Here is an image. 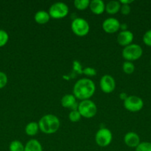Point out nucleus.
Masks as SVG:
<instances>
[{
  "instance_id": "ddd939ff",
  "label": "nucleus",
  "mask_w": 151,
  "mask_h": 151,
  "mask_svg": "<svg viewBox=\"0 0 151 151\" xmlns=\"http://www.w3.org/2000/svg\"><path fill=\"white\" fill-rule=\"evenodd\" d=\"M124 142L126 145L131 148H136L141 142L140 137L136 133L128 132L124 135Z\"/></svg>"
},
{
  "instance_id": "bb28decb",
  "label": "nucleus",
  "mask_w": 151,
  "mask_h": 151,
  "mask_svg": "<svg viewBox=\"0 0 151 151\" xmlns=\"http://www.w3.org/2000/svg\"><path fill=\"white\" fill-rule=\"evenodd\" d=\"M7 83V76L5 73L0 72V89L3 88Z\"/></svg>"
},
{
  "instance_id": "412c9836",
  "label": "nucleus",
  "mask_w": 151,
  "mask_h": 151,
  "mask_svg": "<svg viewBox=\"0 0 151 151\" xmlns=\"http://www.w3.org/2000/svg\"><path fill=\"white\" fill-rule=\"evenodd\" d=\"M122 69L124 73L127 74V75H130V74L134 72L135 66L133 63V62L125 61L124 62L122 65Z\"/></svg>"
},
{
  "instance_id": "f257e3e1",
  "label": "nucleus",
  "mask_w": 151,
  "mask_h": 151,
  "mask_svg": "<svg viewBox=\"0 0 151 151\" xmlns=\"http://www.w3.org/2000/svg\"><path fill=\"white\" fill-rule=\"evenodd\" d=\"M96 91V85L90 78H81L75 84L73 88V94L81 101L90 100Z\"/></svg>"
},
{
  "instance_id": "1a4fd4ad",
  "label": "nucleus",
  "mask_w": 151,
  "mask_h": 151,
  "mask_svg": "<svg viewBox=\"0 0 151 151\" xmlns=\"http://www.w3.org/2000/svg\"><path fill=\"white\" fill-rule=\"evenodd\" d=\"M100 88L104 93L110 94L115 88V79L110 75H105L100 80Z\"/></svg>"
},
{
  "instance_id": "9b49d317",
  "label": "nucleus",
  "mask_w": 151,
  "mask_h": 151,
  "mask_svg": "<svg viewBox=\"0 0 151 151\" xmlns=\"http://www.w3.org/2000/svg\"><path fill=\"white\" fill-rule=\"evenodd\" d=\"M133 38H134V35L131 31H121L117 35V43L121 47H125L132 44Z\"/></svg>"
},
{
  "instance_id": "6ab92c4d",
  "label": "nucleus",
  "mask_w": 151,
  "mask_h": 151,
  "mask_svg": "<svg viewBox=\"0 0 151 151\" xmlns=\"http://www.w3.org/2000/svg\"><path fill=\"white\" fill-rule=\"evenodd\" d=\"M89 0H75L73 1L74 7L78 10H84L90 5Z\"/></svg>"
},
{
  "instance_id": "f03ea898",
  "label": "nucleus",
  "mask_w": 151,
  "mask_h": 151,
  "mask_svg": "<svg viewBox=\"0 0 151 151\" xmlns=\"http://www.w3.org/2000/svg\"><path fill=\"white\" fill-rule=\"evenodd\" d=\"M39 130L46 134H52L57 132L60 127V120L54 114L44 115L38 122Z\"/></svg>"
},
{
  "instance_id": "20e7f679",
  "label": "nucleus",
  "mask_w": 151,
  "mask_h": 151,
  "mask_svg": "<svg viewBox=\"0 0 151 151\" xmlns=\"http://www.w3.org/2000/svg\"><path fill=\"white\" fill-rule=\"evenodd\" d=\"M78 111L82 117L90 119L97 113V107L92 100H85L78 103Z\"/></svg>"
},
{
  "instance_id": "dca6fc26",
  "label": "nucleus",
  "mask_w": 151,
  "mask_h": 151,
  "mask_svg": "<svg viewBox=\"0 0 151 151\" xmlns=\"http://www.w3.org/2000/svg\"><path fill=\"white\" fill-rule=\"evenodd\" d=\"M121 5V4L118 1H110L105 5V11L110 15L116 14L120 11Z\"/></svg>"
},
{
  "instance_id": "4be33fe9",
  "label": "nucleus",
  "mask_w": 151,
  "mask_h": 151,
  "mask_svg": "<svg viewBox=\"0 0 151 151\" xmlns=\"http://www.w3.org/2000/svg\"><path fill=\"white\" fill-rule=\"evenodd\" d=\"M135 149L136 151H151V142H142Z\"/></svg>"
},
{
  "instance_id": "7c9ffc66",
  "label": "nucleus",
  "mask_w": 151,
  "mask_h": 151,
  "mask_svg": "<svg viewBox=\"0 0 151 151\" xmlns=\"http://www.w3.org/2000/svg\"><path fill=\"white\" fill-rule=\"evenodd\" d=\"M127 97H128V96L127 95V94H126V93H121L119 95L120 99H121V100H123V101H124V100L127 98Z\"/></svg>"
},
{
  "instance_id": "0eeeda50",
  "label": "nucleus",
  "mask_w": 151,
  "mask_h": 151,
  "mask_svg": "<svg viewBox=\"0 0 151 151\" xmlns=\"http://www.w3.org/2000/svg\"><path fill=\"white\" fill-rule=\"evenodd\" d=\"M113 139L111 131L107 128H102L96 132L95 136L96 142L99 147H105L110 145Z\"/></svg>"
},
{
  "instance_id": "c85d7f7f",
  "label": "nucleus",
  "mask_w": 151,
  "mask_h": 151,
  "mask_svg": "<svg viewBox=\"0 0 151 151\" xmlns=\"http://www.w3.org/2000/svg\"><path fill=\"white\" fill-rule=\"evenodd\" d=\"M73 69L78 74H83V69H81V66L80 63L77 60H74L73 61Z\"/></svg>"
},
{
  "instance_id": "423d86ee",
  "label": "nucleus",
  "mask_w": 151,
  "mask_h": 151,
  "mask_svg": "<svg viewBox=\"0 0 151 151\" xmlns=\"http://www.w3.org/2000/svg\"><path fill=\"white\" fill-rule=\"evenodd\" d=\"M49 15L54 19H61L66 17L69 13V7L64 2H56L49 8Z\"/></svg>"
},
{
  "instance_id": "5701e85b",
  "label": "nucleus",
  "mask_w": 151,
  "mask_h": 151,
  "mask_svg": "<svg viewBox=\"0 0 151 151\" xmlns=\"http://www.w3.org/2000/svg\"><path fill=\"white\" fill-rule=\"evenodd\" d=\"M68 117H69V119L71 122H76L81 119V116L78 110H74L71 111L70 112L69 115H68Z\"/></svg>"
},
{
  "instance_id": "a211bd4d",
  "label": "nucleus",
  "mask_w": 151,
  "mask_h": 151,
  "mask_svg": "<svg viewBox=\"0 0 151 151\" xmlns=\"http://www.w3.org/2000/svg\"><path fill=\"white\" fill-rule=\"evenodd\" d=\"M38 131H39V126H38V122H29L25 127V133L27 135L30 137H33L36 135Z\"/></svg>"
},
{
  "instance_id": "9d476101",
  "label": "nucleus",
  "mask_w": 151,
  "mask_h": 151,
  "mask_svg": "<svg viewBox=\"0 0 151 151\" xmlns=\"http://www.w3.org/2000/svg\"><path fill=\"white\" fill-rule=\"evenodd\" d=\"M120 24L119 21L115 18H108L102 23V29L107 33H115L119 30Z\"/></svg>"
},
{
  "instance_id": "c756f323",
  "label": "nucleus",
  "mask_w": 151,
  "mask_h": 151,
  "mask_svg": "<svg viewBox=\"0 0 151 151\" xmlns=\"http://www.w3.org/2000/svg\"><path fill=\"white\" fill-rule=\"evenodd\" d=\"M119 2L121 4H127V5H130V4L133 3V0H120Z\"/></svg>"
},
{
  "instance_id": "39448f33",
  "label": "nucleus",
  "mask_w": 151,
  "mask_h": 151,
  "mask_svg": "<svg viewBox=\"0 0 151 151\" xmlns=\"http://www.w3.org/2000/svg\"><path fill=\"white\" fill-rule=\"evenodd\" d=\"M71 29L76 35L83 37L88 34L90 25L85 19L82 18H76L71 23Z\"/></svg>"
},
{
  "instance_id": "7ed1b4c3",
  "label": "nucleus",
  "mask_w": 151,
  "mask_h": 151,
  "mask_svg": "<svg viewBox=\"0 0 151 151\" xmlns=\"http://www.w3.org/2000/svg\"><path fill=\"white\" fill-rule=\"evenodd\" d=\"M143 54V50L140 45L131 44L124 47L122 50V57L126 61L133 62L140 58Z\"/></svg>"
},
{
  "instance_id": "b1692460",
  "label": "nucleus",
  "mask_w": 151,
  "mask_h": 151,
  "mask_svg": "<svg viewBox=\"0 0 151 151\" xmlns=\"http://www.w3.org/2000/svg\"><path fill=\"white\" fill-rule=\"evenodd\" d=\"M9 40V35L4 29H0V47L5 45Z\"/></svg>"
},
{
  "instance_id": "2f4dec72",
  "label": "nucleus",
  "mask_w": 151,
  "mask_h": 151,
  "mask_svg": "<svg viewBox=\"0 0 151 151\" xmlns=\"http://www.w3.org/2000/svg\"><path fill=\"white\" fill-rule=\"evenodd\" d=\"M120 29H121V31L127 30V24H126V23L121 24H120Z\"/></svg>"
},
{
  "instance_id": "f3484780",
  "label": "nucleus",
  "mask_w": 151,
  "mask_h": 151,
  "mask_svg": "<svg viewBox=\"0 0 151 151\" xmlns=\"http://www.w3.org/2000/svg\"><path fill=\"white\" fill-rule=\"evenodd\" d=\"M24 151H43L41 143L35 139L29 140L25 145Z\"/></svg>"
},
{
  "instance_id": "4468645a",
  "label": "nucleus",
  "mask_w": 151,
  "mask_h": 151,
  "mask_svg": "<svg viewBox=\"0 0 151 151\" xmlns=\"http://www.w3.org/2000/svg\"><path fill=\"white\" fill-rule=\"evenodd\" d=\"M90 10L95 15H101L105 12V4L102 0H92L90 1Z\"/></svg>"
},
{
  "instance_id": "473e14b6",
  "label": "nucleus",
  "mask_w": 151,
  "mask_h": 151,
  "mask_svg": "<svg viewBox=\"0 0 151 151\" xmlns=\"http://www.w3.org/2000/svg\"><path fill=\"white\" fill-rule=\"evenodd\" d=\"M150 66H151V59H150Z\"/></svg>"
},
{
  "instance_id": "6e6552de",
  "label": "nucleus",
  "mask_w": 151,
  "mask_h": 151,
  "mask_svg": "<svg viewBox=\"0 0 151 151\" xmlns=\"http://www.w3.org/2000/svg\"><path fill=\"white\" fill-rule=\"evenodd\" d=\"M124 106L127 111L135 113L143 109L144 102L142 99L138 96L130 95L124 101Z\"/></svg>"
},
{
  "instance_id": "cd10ccee",
  "label": "nucleus",
  "mask_w": 151,
  "mask_h": 151,
  "mask_svg": "<svg viewBox=\"0 0 151 151\" xmlns=\"http://www.w3.org/2000/svg\"><path fill=\"white\" fill-rule=\"evenodd\" d=\"M130 10H131V8H130V5H127V4H121V8H120V12L122 15H127L130 14Z\"/></svg>"
},
{
  "instance_id": "2eb2a0df",
  "label": "nucleus",
  "mask_w": 151,
  "mask_h": 151,
  "mask_svg": "<svg viewBox=\"0 0 151 151\" xmlns=\"http://www.w3.org/2000/svg\"><path fill=\"white\" fill-rule=\"evenodd\" d=\"M50 16L45 10H38L34 16V20L38 24H45L50 21Z\"/></svg>"
},
{
  "instance_id": "f8f14e48",
  "label": "nucleus",
  "mask_w": 151,
  "mask_h": 151,
  "mask_svg": "<svg viewBox=\"0 0 151 151\" xmlns=\"http://www.w3.org/2000/svg\"><path fill=\"white\" fill-rule=\"evenodd\" d=\"M61 105L62 107L70 109L72 111L78 110V104L76 103V98L73 94H65L61 100Z\"/></svg>"
},
{
  "instance_id": "a878e982",
  "label": "nucleus",
  "mask_w": 151,
  "mask_h": 151,
  "mask_svg": "<svg viewBox=\"0 0 151 151\" xmlns=\"http://www.w3.org/2000/svg\"><path fill=\"white\" fill-rule=\"evenodd\" d=\"M82 73L84 74V75L86 76H89V77H93L96 76L97 72H96V70L93 68L91 67H86L83 69Z\"/></svg>"
},
{
  "instance_id": "aec40b11",
  "label": "nucleus",
  "mask_w": 151,
  "mask_h": 151,
  "mask_svg": "<svg viewBox=\"0 0 151 151\" xmlns=\"http://www.w3.org/2000/svg\"><path fill=\"white\" fill-rule=\"evenodd\" d=\"M9 150L10 151H24L25 145L19 140H14L10 144Z\"/></svg>"
},
{
  "instance_id": "393cba45",
  "label": "nucleus",
  "mask_w": 151,
  "mask_h": 151,
  "mask_svg": "<svg viewBox=\"0 0 151 151\" xmlns=\"http://www.w3.org/2000/svg\"><path fill=\"white\" fill-rule=\"evenodd\" d=\"M143 42L145 45L151 47V29H149L144 34Z\"/></svg>"
}]
</instances>
